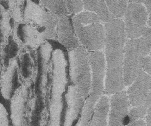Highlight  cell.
<instances>
[{
  "mask_svg": "<svg viewBox=\"0 0 151 126\" xmlns=\"http://www.w3.org/2000/svg\"><path fill=\"white\" fill-rule=\"evenodd\" d=\"M105 29V60L106 66L105 90L114 94L124 90L123 59L127 36L122 19L115 18L104 23Z\"/></svg>",
  "mask_w": 151,
  "mask_h": 126,
  "instance_id": "6da1fadb",
  "label": "cell"
},
{
  "mask_svg": "<svg viewBox=\"0 0 151 126\" xmlns=\"http://www.w3.org/2000/svg\"><path fill=\"white\" fill-rule=\"evenodd\" d=\"M52 81L49 94V121L47 126H61L63 94L67 84V63L65 54L56 49L52 54Z\"/></svg>",
  "mask_w": 151,
  "mask_h": 126,
  "instance_id": "7a4b0ae2",
  "label": "cell"
},
{
  "mask_svg": "<svg viewBox=\"0 0 151 126\" xmlns=\"http://www.w3.org/2000/svg\"><path fill=\"white\" fill-rule=\"evenodd\" d=\"M74 29L80 45L89 52L104 49L105 29L104 23L96 14L83 11L72 17Z\"/></svg>",
  "mask_w": 151,
  "mask_h": 126,
  "instance_id": "3957f363",
  "label": "cell"
},
{
  "mask_svg": "<svg viewBox=\"0 0 151 126\" xmlns=\"http://www.w3.org/2000/svg\"><path fill=\"white\" fill-rule=\"evenodd\" d=\"M92 71L91 91L81 109L80 117L75 126H88L98 100L104 95L105 84L106 66L102 50L90 52Z\"/></svg>",
  "mask_w": 151,
  "mask_h": 126,
  "instance_id": "277c9868",
  "label": "cell"
},
{
  "mask_svg": "<svg viewBox=\"0 0 151 126\" xmlns=\"http://www.w3.org/2000/svg\"><path fill=\"white\" fill-rule=\"evenodd\" d=\"M151 51V27H147L142 36L127 39L125 46L123 76L125 86L131 84L143 71V62Z\"/></svg>",
  "mask_w": 151,
  "mask_h": 126,
  "instance_id": "5b68a950",
  "label": "cell"
},
{
  "mask_svg": "<svg viewBox=\"0 0 151 126\" xmlns=\"http://www.w3.org/2000/svg\"><path fill=\"white\" fill-rule=\"evenodd\" d=\"M69 73L73 86L85 99L91 91L92 71L90 52L82 46L68 50Z\"/></svg>",
  "mask_w": 151,
  "mask_h": 126,
  "instance_id": "8992f818",
  "label": "cell"
},
{
  "mask_svg": "<svg viewBox=\"0 0 151 126\" xmlns=\"http://www.w3.org/2000/svg\"><path fill=\"white\" fill-rule=\"evenodd\" d=\"M58 16L43 6L26 0L23 22L31 25L42 33L45 40H57Z\"/></svg>",
  "mask_w": 151,
  "mask_h": 126,
  "instance_id": "52a82bcc",
  "label": "cell"
},
{
  "mask_svg": "<svg viewBox=\"0 0 151 126\" xmlns=\"http://www.w3.org/2000/svg\"><path fill=\"white\" fill-rule=\"evenodd\" d=\"M34 81H23L11 97V119L14 126H23L27 107L29 104L33 105Z\"/></svg>",
  "mask_w": 151,
  "mask_h": 126,
  "instance_id": "ba28073f",
  "label": "cell"
},
{
  "mask_svg": "<svg viewBox=\"0 0 151 126\" xmlns=\"http://www.w3.org/2000/svg\"><path fill=\"white\" fill-rule=\"evenodd\" d=\"M123 19L127 39L139 38L148 27V14L142 4L129 3Z\"/></svg>",
  "mask_w": 151,
  "mask_h": 126,
  "instance_id": "9c48e42d",
  "label": "cell"
},
{
  "mask_svg": "<svg viewBox=\"0 0 151 126\" xmlns=\"http://www.w3.org/2000/svg\"><path fill=\"white\" fill-rule=\"evenodd\" d=\"M18 80L22 83L19 77L18 59L17 56L10 60L7 65L1 70L0 91L5 99H11L16 89V84Z\"/></svg>",
  "mask_w": 151,
  "mask_h": 126,
  "instance_id": "30bf717a",
  "label": "cell"
},
{
  "mask_svg": "<svg viewBox=\"0 0 151 126\" xmlns=\"http://www.w3.org/2000/svg\"><path fill=\"white\" fill-rule=\"evenodd\" d=\"M129 87L127 94L130 107L139 106L151 94V76L142 71Z\"/></svg>",
  "mask_w": 151,
  "mask_h": 126,
  "instance_id": "8fae6325",
  "label": "cell"
},
{
  "mask_svg": "<svg viewBox=\"0 0 151 126\" xmlns=\"http://www.w3.org/2000/svg\"><path fill=\"white\" fill-rule=\"evenodd\" d=\"M129 102L125 90L112 95L110 99V109L107 126H123V122L128 116Z\"/></svg>",
  "mask_w": 151,
  "mask_h": 126,
  "instance_id": "7c38bea8",
  "label": "cell"
},
{
  "mask_svg": "<svg viewBox=\"0 0 151 126\" xmlns=\"http://www.w3.org/2000/svg\"><path fill=\"white\" fill-rule=\"evenodd\" d=\"M57 40L68 50L81 46L69 15L58 16Z\"/></svg>",
  "mask_w": 151,
  "mask_h": 126,
  "instance_id": "4fadbf2b",
  "label": "cell"
},
{
  "mask_svg": "<svg viewBox=\"0 0 151 126\" xmlns=\"http://www.w3.org/2000/svg\"><path fill=\"white\" fill-rule=\"evenodd\" d=\"M65 98L67 107L63 126H73L74 121L80 114L85 99L79 93L77 89L73 85L68 86Z\"/></svg>",
  "mask_w": 151,
  "mask_h": 126,
  "instance_id": "5bb4252c",
  "label": "cell"
},
{
  "mask_svg": "<svg viewBox=\"0 0 151 126\" xmlns=\"http://www.w3.org/2000/svg\"><path fill=\"white\" fill-rule=\"evenodd\" d=\"M110 109V99L103 95L96 105L88 126H107Z\"/></svg>",
  "mask_w": 151,
  "mask_h": 126,
  "instance_id": "9a60e30c",
  "label": "cell"
},
{
  "mask_svg": "<svg viewBox=\"0 0 151 126\" xmlns=\"http://www.w3.org/2000/svg\"><path fill=\"white\" fill-rule=\"evenodd\" d=\"M83 7L85 11L96 14L104 23L115 19L109 11L105 0H83Z\"/></svg>",
  "mask_w": 151,
  "mask_h": 126,
  "instance_id": "2e32d148",
  "label": "cell"
},
{
  "mask_svg": "<svg viewBox=\"0 0 151 126\" xmlns=\"http://www.w3.org/2000/svg\"><path fill=\"white\" fill-rule=\"evenodd\" d=\"M11 16L8 9L0 3V47L8 42L12 32L11 25Z\"/></svg>",
  "mask_w": 151,
  "mask_h": 126,
  "instance_id": "e0dca14e",
  "label": "cell"
},
{
  "mask_svg": "<svg viewBox=\"0 0 151 126\" xmlns=\"http://www.w3.org/2000/svg\"><path fill=\"white\" fill-rule=\"evenodd\" d=\"M41 5L57 16L70 15L65 0H39Z\"/></svg>",
  "mask_w": 151,
  "mask_h": 126,
  "instance_id": "ac0fdd59",
  "label": "cell"
},
{
  "mask_svg": "<svg viewBox=\"0 0 151 126\" xmlns=\"http://www.w3.org/2000/svg\"><path fill=\"white\" fill-rule=\"evenodd\" d=\"M109 11L115 18L122 19L129 3V0H105Z\"/></svg>",
  "mask_w": 151,
  "mask_h": 126,
  "instance_id": "d6986e66",
  "label": "cell"
},
{
  "mask_svg": "<svg viewBox=\"0 0 151 126\" xmlns=\"http://www.w3.org/2000/svg\"><path fill=\"white\" fill-rule=\"evenodd\" d=\"M69 14L76 15L84 11L83 0H65Z\"/></svg>",
  "mask_w": 151,
  "mask_h": 126,
  "instance_id": "ffe728a7",
  "label": "cell"
},
{
  "mask_svg": "<svg viewBox=\"0 0 151 126\" xmlns=\"http://www.w3.org/2000/svg\"><path fill=\"white\" fill-rule=\"evenodd\" d=\"M129 3H134L142 4L145 8L148 14V23L147 25L151 27V0H129Z\"/></svg>",
  "mask_w": 151,
  "mask_h": 126,
  "instance_id": "44dd1931",
  "label": "cell"
},
{
  "mask_svg": "<svg viewBox=\"0 0 151 126\" xmlns=\"http://www.w3.org/2000/svg\"><path fill=\"white\" fill-rule=\"evenodd\" d=\"M0 126H9L7 111L1 104H0Z\"/></svg>",
  "mask_w": 151,
  "mask_h": 126,
  "instance_id": "7402d4cb",
  "label": "cell"
},
{
  "mask_svg": "<svg viewBox=\"0 0 151 126\" xmlns=\"http://www.w3.org/2000/svg\"><path fill=\"white\" fill-rule=\"evenodd\" d=\"M143 71L151 76V56H147L143 62Z\"/></svg>",
  "mask_w": 151,
  "mask_h": 126,
  "instance_id": "603a6c76",
  "label": "cell"
},
{
  "mask_svg": "<svg viewBox=\"0 0 151 126\" xmlns=\"http://www.w3.org/2000/svg\"><path fill=\"white\" fill-rule=\"evenodd\" d=\"M126 126H146L145 120H144V118H142L139 119V120L130 122Z\"/></svg>",
  "mask_w": 151,
  "mask_h": 126,
  "instance_id": "cb8c5ba5",
  "label": "cell"
},
{
  "mask_svg": "<svg viewBox=\"0 0 151 126\" xmlns=\"http://www.w3.org/2000/svg\"><path fill=\"white\" fill-rule=\"evenodd\" d=\"M145 118L146 126H151V105L147 110Z\"/></svg>",
  "mask_w": 151,
  "mask_h": 126,
  "instance_id": "d4e9b609",
  "label": "cell"
},
{
  "mask_svg": "<svg viewBox=\"0 0 151 126\" xmlns=\"http://www.w3.org/2000/svg\"><path fill=\"white\" fill-rule=\"evenodd\" d=\"M16 2L18 7L20 9L23 10L24 3H25V0H16Z\"/></svg>",
  "mask_w": 151,
  "mask_h": 126,
  "instance_id": "484cf974",
  "label": "cell"
},
{
  "mask_svg": "<svg viewBox=\"0 0 151 126\" xmlns=\"http://www.w3.org/2000/svg\"><path fill=\"white\" fill-rule=\"evenodd\" d=\"M149 56H151V51H150V54H149Z\"/></svg>",
  "mask_w": 151,
  "mask_h": 126,
  "instance_id": "4316f807",
  "label": "cell"
},
{
  "mask_svg": "<svg viewBox=\"0 0 151 126\" xmlns=\"http://www.w3.org/2000/svg\"><path fill=\"white\" fill-rule=\"evenodd\" d=\"M0 73H1V69H0Z\"/></svg>",
  "mask_w": 151,
  "mask_h": 126,
  "instance_id": "83f0119b",
  "label": "cell"
}]
</instances>
